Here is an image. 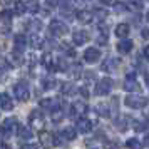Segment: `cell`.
Wrapping results in <instances>:
<instances>
[{
	"label": "cell",
	"mask_w": 149,
	"mask_h": 149,
	"mask_svg": "<svg viewBox=\"0 0 149 149\" xmlns=\"http://www.w3.org/2000/svg\"><path fill=\"white\" fill-rule=\"evenodd\" d=\"M144 79H146V86L149 87V74H146V75H144Z\"/></svg>",
	"instance_id": "obj_50"
},
{
	"label": "cell",
	"mask_w": 149,
	"mask_h": 149,
	"mask_svg": "<svg viewBox=\"0 0 149 149\" xmlns=\"http://www.w3.org/2000/svg\"><path fill=\"white\" fill-rule=\"evenodd\" d=\"M117 50H119L121 54H129V52L132 50V40H129V39H121L119 44H117Z\"/></svg>",
	"instance_id": "obj_15"
},
{
	"label": "cell",
	"mask_w": 149,
	"mask_h": 149,
	"mask_svg": "<svg viewBox=\"0 0 149 149\" xmlns=\"http://www.w3.org/2000/svg\"><path fill=\"white\" fill-rule=\"evenodd\" d=\"M49 29H50V34L55 35V37H64V35L69 32V27H67V25H65L64 22L57 20V19H54V20L50 22Z\"/></svg>",
	"instance_id": "obj_3"
},
{
	"label": "cell",
	"mask_w": 149,
	"mask_h": 149,
	"mask_svg": "<svg viewBox=\"0 0 149 149\" xmlns=\"http://www.w3.org/2000/svg\"><path fill=\"white\" fill-rule=\"evenodd\" d=\"M117 65H119V59H116V57H109V59H106L104 64H102V70H106V72H112V70L117 69Z\"/></svg>",
	"instance_id": "obj_13"
},
{
	"label": "cell",
	"mask_w": 149,
	"mask_h": 149,
	"mask_svg": "<svg viewBox=\"0 0 149 149\" xmlns=\"http://www.w3.org/2000/svg\"><path fill=\"white\" fill-rule=\"evenodd\" d=\"M55 67H57V70H61V72H65V70H67V64H65V61L61 57V59H57Z\"/></svg>",
	"instance_id": "obj_34"
},
{
	"label": "cell",
	"mask_w": 149,
	"mask_h": 149,
	"mask_svg": "<svg viewBox=\"0 0 149 149\" xmlns=\"http://www.w3.org/2000/svg\"><path fill=\"white\" fill-rule=\"evenodd\" d=\"M79 94L82 97H89V89L87 87H79Z\"/></svg>",
	"instance_id": "obj_41"
},
{
	"label": "cell",
	"mask_w": 149,
	"mask_h": 149,
	"mask_svg": "<svg viewBox=\"0 0 149 149\" xmlns=\"http://www.w3.org/2000/svg\"><path fill=\"white\" fill-rule=\"evenodd\" d=\"M75 92H79V89L75 87L72 82H65V84L62 86V94H65V95H72V94H75Z\"/></svg>",
	"instance_id": "obj_23"
},
{
	"label": "cell",
	"mask_w": 149,
	"mask_h": 149,
	"mask_svg": "<svg viewBox=\"0 0 149 149\" xmlns=\"http://www.w3.org/2000/svg\"><path fill=\"white\" fill-rule=\"evenodd\" d=\"M39 141L45 146V148H50V146H54V136L49 134V132H42L39 136Z\"/></svg>",
	"instance_id": "obj_21"
},
{
	"label": "cell",
	"mask_w": 149,
	"mask_h": 149,
	"mask_svg": "<svg viewBox=\"0 0 149 149\" xmlns=\"http://www.w3.org/2000/svg\"><path fill=\"white\" fill-rule=\"evenodd\" d=\"M101 3H104V5H114V0H101Z\"/></svg>",
	"instance_id": "obj_46"
},
{
	"label": "cell",
	"mask_w": 149,
	"mask_h": 149,
	"mask_svg": "<svg viewBox=\"0 0 149 149\" xmlns=\"http://www.w3.org/2000/svg\"><path fill=\"white\" fill-rule=\"evenodd\" d=\"M62 137L67 139V141H74L75 137H77V129L75 127H65L62 131Z\"/></svg>",
	"instance_id": "obj_22"
},
{
	"label": "cell",
	"mask_w": 149,
	"mask_h": 149,
	"mask_svg": "<svg viewBox=\"0 0 149 149\" xmlns=\"http://www.w3.org/2000/svg\"><path fill=\"white\" fill-rule=\"evenodd\" d=\"M126 144H127V148H129V149H141V144H139V141H137L136 137L129 139V141L126 142Z\"/></svg>",
	"instance_id": "obj_33"
},
{
	"label": "cell",
	"mask_w": 149,
	"mask_h": 149,
	"mask_svg": "<svg viewBox=\"0 0 149 149\" xmlns=\"http://www.w3.org/2000/svg\"><path fill=\"white\" fill-rule=\"evenodd\" d=\"M29 29H30L34 34H37V32H40V30H42V24L39 20H32V22H30V25H29Z\"/></svg>",
	"instance_id": "obj_32"
},
{
	"label": "cell",
	"mask_w": 149,
	"mask_h": 149,
	"mask_svg": "<svg viewBox=\"0 0 149 149\" xmlns=\"http://www.w3.org/2000/svg\"><path fill=\"white\" fill-rule=\"evenodd\" d=\"M50 114H52V121L59 122L62 117H64V114H65V112H64V109H62V107H57V109H54Z\"/></svg>",
	"instance_id": "obj_28"
},
{
	"label": "cell",
	"mask_w": 149,
	"mask_h": 149,
	"mask_svg": "<svg viewBox=\"0 0 149 149\" xmlns=\"http://www.w3.org/2000/svg\"><path fill=\"white\" fill-rule=\"evenodd\" d=\"M42 64L45 65V69H47V70H57V67H55L57 61H54V59L50 57V54H45L44 57H42Z\"/></svg>",
	"instance_id": "obj_20"
},
{
	"label": "cell",
	"mask_w": 149,
	"mask_h": 149,
	"mask_svg": "<svg viewBox=\"0 0 149 149\" xmlns=\"http://www.w3.org/2000/svg\"><path fill=\"white\" fill-rule=\"evenodd\" d=\"M132 126H134L136 131H144V129H146V126H142L141 121H132Z\"/></svg>",
	"instance_id": "obj_38"
},
{
	"label": "cell",
	"mask_w": 149,
	"mask_h": 149,
	"mask_svg": "<svg viewBox=\"0 0 149 149\" xmlns=\"http://www.w3.org/2000/svg\"><path fill=\"white\" fill-rule=\"evenodd\" d=\"M62 2V7H65V5H70V0H61Z\"/></svg>",
	"instance_id": "obj_49"
},
{
	"label": "cell",
	"mask_w": 149,
	"mask_h": 149,
	"mask_svg": "<svg viewBox=\"0 0 149 149\" xmlns=\"http://www.w3.org/2000/svg\"><path fill=\"white\" fill-rule=\"evenodd\" d=\"M17 134H19V137H20V139H24V141H29V139H32V137H34V134H32V129L29 127V126H19Z\"/></svg>",
	"instance_id": "obj_17"
},
{
	"label": "cell",
	"mask_w": 149,
	"mask_h": 149,
	"mask_svg": "<svg viewBox=\"0 0 149 149\" xmlns=\"http://www.w3.org/2000/svg\"><path fill=\"white\" fill-rule=\"evenodd\" d=\"M92 121H89V119H86V117H82V119H79L77 121V126H75V129L79 131V132H82V134H87V132H91L92 131Z\"/></svg>",
	"instance_id": "obj_8"
},
{
	"label": "cell",
	"mask_w": 149,
	"mask_h": 149,
	"mask_svg": "<svg viewBox=\"0 0 149 149\" xmlns=\"http://www.w3.org/2000/svg\"><path fill=\"white\" fill-rule=\"evenodd\" d=\"M25 45H27V39H25V35H22V34L15 35L14 37V50L22 52V50L25 49Z\"/></svg>",
	"instance_id": "obj_12"
},
{
	"label": "cell",
	"mask_w": 149,
	"mask_h": 149,
	"mask_svg": "<svg viewBox=\"0 0 149 149\" xmlns=\"http://www.w3.org/2000/svg\"><path fill=\"white\" fill-rule=\"evenodd\" d=\"M129 30H131V27H129L127 24H124V22H122V24H117V25H116L114 32H116V35H117L119 39H127Z\"/></svg>",
	"instance_id": "obj_14"
},
{
	"label": "cell",
	"mask_w": 149,
	"mask_h": 149,
	"mask_svg": "<svg viewBox=\"0 0 149 149\" xmlns=\"http://www.w3.org/2000/svg\"><path fill=\"white\" fill-rule=\"evenodd\" d=\"M129 3H131V7L136 8V10H141L142 8V0H129Z\"/></svg>",
	"instance_id": "obj_36"
},
{
	"label": "cell",
	"mask_w": 149,
	"mask_h": 149,
	"mask_svg": "<svg viewBox=\"0 0 149 149\" xmlns=\"http://www.w3.org/2000/svg\"><path fill=\"white\" fill-rule=\"evenodd\" d=\"M101 59V50L95 47H89L86 52H84V61L89 62V64H94Z\"/></svg>",
	"instance_id": "obj_6"
},
{
	"label": "cell",
	"mask_w": 149,
	"mask_h": 149,
	"mask_svg": "<svg viewBox=\"0 0 149 149\" xmlns=\"http://www.w3.org/2000/svg\"><path fill=\"white\" fill-rule=\"evenodd\" d=\"M84 77H86V81H94L95 74H94V72H86V75H84Z\"/></svg>",
	"instance_id": "obj_43"
},
{
	"label": "cell",
	"mask_w": 149,
	"mask_h": 149,
	"mask_svg": "<svg viewBox=\"0 0 149 149\" xmlns=\"http://www.w3.org/2000/svg\"><path fill=\"white\" fill-rule=\"evenodd\" d=\"M146 19H148V22H149V10L146 12Z\"/></svg>",
	"instance_id": "obj_52"
},
{
	"label": "cell",
	"mask_w": 149,
	"mask_h": 149,
	"mask_svg": "<svg viewBox=\"0 0 149 149\" xmlns=\"http://www.w3.org/2000/svg\"><path fill=\"white\" fill-rule=\"evenodd\" d=\"M95 111H97V114L101 116V117H109L111 116V111L106 104H97L95 106Z\"/></svg>",
	"instance_id": "obj_26"
},
{
	"label": "cell",
	"mask_w": 149,
	"mask_h": 149,
	"mask_svg": "<svg viewBox=\"0 0 149 149\" xmlns=\"http://www.w3.org/2000/svg\"><path fill=\"white\" fill-rule=\"evenodd\" d=\"M30 45L34 49H39L44 45V40H42V37H39L37 34H32V37H30Z\"/></svg>",
	"instance_id": "obj_27"
},
{
	"label": "cell",
	"mask_w": 149,
	"mask_h": 149,
	"mask_svg": "<svg viewBox=\"0 0 149 149\" xmlns=\"http://www.w3.org/2000/svg\"><path fill=\"white\" fill-rule=\"evenodd\" d=\"M42 109H47V111H54V109L59 107V101H55V99H42L40 104H39Z\"/></svg>",
	"instance_id": "obj_18"
},
{
	"label": "cell",
	"mask_w": 149,
	"mask_h": 149,
	"mask_svg": "<svg viewBox=\"0 0 149 149\" xmlns=\"http://www.w3.org/2000/svg\"><path fill=\"white\" fill-rule=\"evenodd\" d=\"M29 121H30V124H32V126H35V127H42V126H44V114H42L39 109H35V111H32V112H30V116H29Z\"/></svg>",
	"instance_id": "obj_7"
},
{
	"label": "cell",
	"mask_w": 149,
	"mask_h": 149,
	"mask_svg": "<svg viewBox=\"0 0 149 149\" xmlns=\"http://www.w3.org/2000/svg\"><path fill=\"white\" fill-rule=\"evenodd\" d=\"M112 91V81L111 79H101V81L95 84V89H94V92L97 95H107L109 92Z\"/></svg>",
	"instance_id": "obj_4"
},
{
	"label": "cell",
	"mask_w": 149,
	"mask_h": 149,
	"mask_svg": "<svg viewBox=\"0 0 149 149\" xmlns=\"http://www.w3.org/2000/svg\"><path fill=\"white\" fill-rule=\"evenodd\" d=\"M22 149H39V146H35V144H27V146H24Z\"/></svg>",
	"instance_id": "obj_45"
},
{
	"label": "cell",
	"mask_w": 149,
	"mask_h": 149,
	"mask_svg": "<svg viewBox=\"0 0 149 149\" xmlns=\"http://www.w3.org/2000/svg\"><path fill=\"white\" fill-rule=\"evenodd\" d=\"M0 149H10V146H8V144H2V146H0Z\"/></svg>",
	"instance_id": "obj_51"
},
{
	"label": "cell",
	"mask_w": 149,
	"mask_h": 149,
	"mask_svg": "<svg viewBox=\"0 0 149 149\" xmlns=\"http://www.w3.org/2000/svg\"><path fill=\"white\" fill-rule=\"evenodd\" d=\"M72 39H74L75 45H84L89 40V34L86 30H75L74 34H72Z\"/></svg>",
	"instance_id": "obj_10"
},
{
	"label": "cell",
	"mask_w": 149,
	"mask_h": 149,
	"mask_svg": "<svg viewBox=\"0 0 149 149\" xmlns=\"http://www.w3.org/2000/svg\"><path fill=\"white\" fill-rule=\"evenodd\" d=\"M12 2H14V0H0V3H2V5H10Z\"/></svg>",
	"instance_id": "obj_47"
},
{
	"label": "cell",
	"mask_w": 149,
	"mask_h": 149,
	"mask_svg": "<svg viewBox=\"0 0 149 149\" xmlns=\"http://www.w3.org/2000/svg\"><path fill=\"white\" fill-rule=\"evenodd\" d=\"M25 5H27V12H30V14H37L40 8L37 0H29V2H25Z\"/></svg>",
	"instance_id": "obj_25"
},
{
	"label": "cell",
	"mask_w": 149,
	"mask_h": 149,
	"mask_svg": "<svg viewBox=\"0 0 149 149\" xmlns=\"http://www.w3.org/2000/svg\"><path fill=\"white\" fill-rule=\"evenodd\" d=\"M89 111V107L86 106V102H74L72 104V112H70V116L72 117H77V116H84L86 112Z\"/></svg>",
	"instance_id": "obj_9"
},
{
	"label": "cell",
	"mask_w": 149,
	"mask_h": 149,
	"mask_svg": "<svg viewBox=\"0 0 149 149\" xmlns=\"http://www.w3.org/2000/svg\"><path fill=\"white\" fill-rule=\"evenodd\" d=\"M146 104H148L146 97H142L139 94H129L126 97V106L131 109H142V107H146Z\"/></svg>",
	"instance_id": "obj_2"
},
{
	"label": "cell",
	"mask_w": 149,
	"mask_h": 149,
	"mask_svg": "<svg viewBox=\"0 0 149 149\" xmlns=\"http://www.w3.org/2000/svg\"><path fill=\"white\" fill-rule=\"evenodd\" d=\"M64 50H65V54L70 55V57H74V55H75L74 49H72V47H69V45H64Z\"/></svg>",
	"instance_id": "obj_40"
},
{
	"label": "cell",
	"mask_w": 149,
	"mask_h": 149,
	"mask_svg": "<svg viewBox=\"0 0 149 149\" xmlns=\"http://www.w3.org/2000/svg\"><path fill=\"white\" fill-rule=\"evenodd\" d=\"M14 94L19 101H27L29 95H30V91H29V86L25 82H17L14 86Z\"/></svg>",
	"instance_id": "obj_5"
},
{
	"label": "cell",
	"mask_w": 149,
	"mask_h": 149,
	"mask_svg": "<svg viewBox=\"0 0 149 149\" xmlns=\"http://www.w3.org/2000/svg\"><path fill=\"white\" fill-rule=\"evenodd\" d=\"M57 3H59V0H45V5H47L49 8L57 7Z\"/></svg>",
	"instance_id": "obj_39"
},
{
	"label": "cell",
	"mask_w": 149,
	"mask_h": 149,
	"mask_svg": "<svg viewBox=\"0 0 149 149\" xmlns=\"http://www.w3.org/2000/svg\"><path fill=\"white\" fill-rule=\"evenodd\" d=\"M144 146H148L149 148V132L146 134V137H144Z\"/></svg>",
	"instance_id": "obj_48"
},
{
	"label": "cell",
	"mask_w": 149,
	"mask_h": 149,
	"mask_svg": "<svg viewBox=\"0 0 149 149\" xmlns=\"http://www.w3.org/2000/svg\"><path fill=\"white\" fill-rule=\"evenodd\" d=\"M42 87L45 89V91L55 89L57 87V81H55L54 77H45V79H42Z\"/></svg>",
	"instance_id": "obj_24"
},
{
	"label": "cell",
	"mask_w": 149,
	"mask_h": 149,
	"mask_svg": "<svg viewBox=\"0 0 149 149\" xmlns=\"http://www.w3.org/2000/svg\"><path fill=\"white\" fill-rule=\"evenodd\" d=\"M2 17L8 22L10 19H12V12H10V10H3V12H2Z\"/></svg>",
	"instance_id": "obj_42"
},
{
	"label": "cell",
	"mask_w": 149,
	"mask_h": 149,
	"mask_svg": "<svg viewBox=\"0 0 149 149\" xmlns=\"http://www.w3.org/2000/svg\"><path fill=\"white\" fill-rule=\"evenodd\" d=\"M15 131H19V124H17V119L15 117H8L3 121V124L0 126V134L3 137H10Z\"/></svg>",
	"instance_id": "obj_1"
},
{
	"label": "cell",
	"mask_w": 149,
	"mask_h": 149,
	"mask_svg": "<svg viewBox=\"0 0 149 149\" xmlns=\"http://www.w3.org/2000/svg\"><path fill=\"white\" fill-rule=\"evenodd\" d=\"M141 35H142V39H146V40H148V39H149V29H142Z\"/></svg>",
	"instance_id": "obj_44"
},
{
	"label": "cell",
	"mask_w": 149,
	"mask_h": 149,
	"mask_svg": "<svg viewBox=\"0 0 149 149\" xmlns=\"http://www.w3.org/2000/svg\"><path fill=\"white\" fill-rule=\"evenodd\" d=\"M106 15H107V12H104L102 8L94 10V17H95V19H106Z\"/></svg>",
	"instance_id": "obj_37"
},
{
	"label": "cell",
	"mask_w": 149,
	"mask_h": 149,
	"mask_svg": "<svg viewBox=\"0 0 149 149\" xmlns=\"http://www.w3.org/2000/svg\"><path fill=\"white\" fill-rule=\"evenodd\" d=\"M97 44H99V45H106V44H107V34H99L97 35Z\"/></svg>",
	"instance_id": "obj_35"
},
{
	"label": "cell",
	"mask_w": 149,
	"mask_h": 149,
	"mask_svg": "<svg viewBox=\"0 0 149 149\" xmlns=\"http://www.w3.org/2000/svg\"><path fill=\"white\" fill-rule=\"evenodd\" d=\"M124 89H126L127 92H141V86L136 82V79H126Z\"/></svg>",
	"instance_id": "obj_19"
},
{
	"label": "cell",
	"mask_w": 149,
	"mask_h": 149,
	"mask_svg": "<svg viewBox=\"0 0 149 149\" xmlns=\"http://www.w3.org/2000/svg\"><path fill=\"white\" fill-rule=\"evenodd\" d=\"M114 12L116 14H126L127 12V5L124 2H117V3H114Z\"/></svg>",
	"instance_id": "obj_29"
},
{
	"label": "cell",
	"mask_w": 149,
	"mask_h": 149,
	"mask_svg": "<svg viewBox=\"0 0 149 149\" xmlns=\"http://www.w3.org/2000/svg\"><path fill=\"white\" fill-rule=\"evenodd\" d=\"M75 17L82 24H89V22H92V19H94V12H91V10H79Z\"/></svg>",
	"instance_id": "obj_16"
},
{
	"label": "cell",
	"mask_w": 149,
	"mask_h": 149,
	"mask_svg": "<svg viewBox=\"0 0 149 149\" xmlns=\"http://www.w3.org/2000/svg\"><path fill=\"white\" fill-rule=\"evenodd\" d=\"M0 109H3V111H12V109H14V102H12V97H10L7 92L0 94Z\"/></svg>",
	"instance_id": "obj_11"
},
{
	"label": "cell",
	"mask_w": 149,
	"mask_h": 149,
	"mask_svg": "<svg viewBox=\"0 0 149 149\" xmlns=\"http://www.w3.org/2000/svg\"><path fill=\"white\" fill-rule=\"evenodd\" d=\"M24 12H27V5H25V2H17V3H15V14L22 15Z\"/></svg>",
	"instance_id": "obj_31"
},
{
	"label": "cell",
	"mask_w": 149,
	"mask_h": 149,
	"mask_svg": "<svg viewBox=\"0 0 149 149\" xmlns=\"http://www.w3.org/2000/svg\"><path fill=\"white\" fill-rule=\"evenodd\" d=\"M114 124H116V129H119V131H126L127 129V126H126V117H117L114 121Z\"/></svg>",
	"instance_id": "obj_30"
},
{
	"label": "cell",
	"mask_w": 149,
	"mask_h": 149,
	"mask_svg": "<svg viewBox=\"0 0 149 149\" xmlns=\"http://www.w3.org/2000/svg\"><path fill=\"white\" fill-rule=\"evenodd\" d=\"M146 121L149 122V112H148V114H146Z\"/></svg>",
	"instance_id": "obj_53"
}]
</instances>
